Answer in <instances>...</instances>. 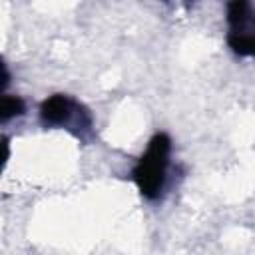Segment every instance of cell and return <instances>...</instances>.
I'll return each instance as SVG.
<instances>
[{
  "mask_svg": "<svg viewBox=\"0 0 255 255\" xmlns=\"http://www.w3.org/2000/svg\"><path fill=\"white\" fill-rule=\"evenodd\" d=\"M251 20V6L243 0H235L227 4V22L231 32H245V26Z\"/></svg>",
  "mask_w": 255,
  "mask_h": 255,
  "instance_id": "3",
  "label": "cell"
},
{
  "mask_svg": "<svg viewBox=\"0 0 255 255\" xmlns=\"http://www.w3.org/2000/svg\"><path fill=\"white\" fill-rule=\"evenodd\" d=\"M40 122L44 128H68L82 137L92 129L90 112L66 94H54L40 104Z\"/></svg>",
  "mask_w": 255,
  "mask_h": 255,
  "instance_id": "2",
  "label": "cell"
},
{
  "mask_svg": "<svg viewBox=\"0 0 255 255\" xmlns=\"http://www.w3.org/2000/svg\"><path fill=\"white\" fill-rule=\"evenodd\" d=\"M169 153H171V137L163 131L155 133L137 163L131 169V179L137 187V191L147 199L155 201L159 199L165 179H167V165H169Z\"/></svg>",
  "mask_w": 255,
  "mask_h": 255,
  "instance_id": "1",
  "label": "cell"
},
{
  "mask_svg": "<svg viewBox=\"0 0 255 255\" xmlns=\"http://www.w3.org/2000/svg\"><path fill=\"white\" fill-rule=\"evenodd\" d=\"M26 112V104L20 96H10V94H4L2 96V102H0V118L2 122H10L12 118H18Z\"/></svg>",
  "mask_w": 255,
  "mask_h": 255,
  "instance_id": "5",
  "label": "cell"
},
{
  "mask_svg": "<svg viewBox=\"0 0 255 255\" xmlns=\"http://www.w3.org/2000/svg\"><path fill=\"white\" fill-rule=\"evenodd\" d=\"M227 44L237 56L255 58V32H229Z\"/></svg>",
  "mask_w": 255,
  "mask_h": 255,
  "instance_id": "4",
  "label": "cell"
}]
</instances>
